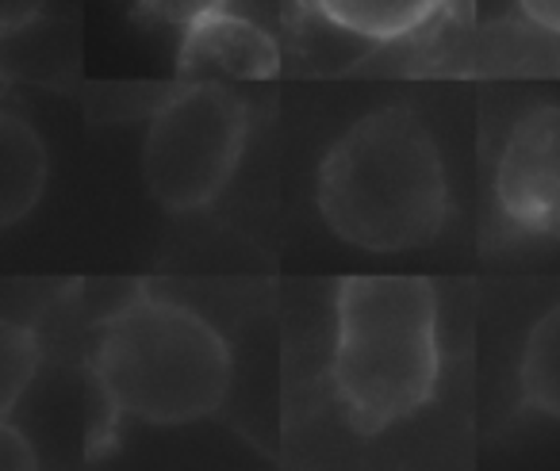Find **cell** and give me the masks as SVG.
<instances>
[{
	"label": "cell",
	"instance_id": "6da1fadb",
	"mask_svg": "<svg viewBox=\"0 0 560 471\" xmlns=\"http://www.w3.org/2000/svg\"><path fill=\"white\" fill-rule=\"evenodd\" d=\"M315 203L346 246L369 254L430 246L450 219V180L430 127L411 108L361 116L323 157Z\"/></svg>",
	"mask_w": 560,
	"mask_h": 471
},
{
	"label": "cell",
	"instance_id": "7a4b0ae2",
	"mask_svg": "<svg viewBox=\"0 0 560 471\" xmlns=\"http://www.w3.org/2000/svg\"><path fill=\"white\" fill-rule=\"evenodd\" d=\"M438 292L427 276L358 272L335 287L330 387L358 433H384L438 391Z\"/></svg>",
	"mask_w": 560,
	"mask_h": 471
},
{
	"label": "cell",
	"instance_id": "3957f363",
	"mask_svg": "<svg viewBox=\"0 0 560 471\" xmlns=\"http://www.w3.org/2000/svg\"><path fill=\"white\" fill-rule=\"evenodd\" d=\"M93 376L116 414L147 425H188L226 402L234 361L226 338L203 315L139 292L104 318Z\"/></svg>",
	"mask_w": 560,
	"mask_h": 471
},
{
	"label": "cell",
	"instance_id": "277c9868",
	"mask_svg": "<svg viewBox=\"0 0 560 471\" xmlns=\"http://www.w3.org/2000/svg\"><path fill=\"white\" fill-rule=\"evenodd\" d=\"M249 139V108L223 81H188L150 116L142 180L165 211H200L226 192Z\"/></svg>",
	"mask_w": 560,
	"mask_h": 471
},
{
	"label": "cell",
	"instance_id": "5b68a950",
	"mask_svg": "<svg viewBox=\"0 0 560 471\" xmlns=\"http://www.w3.org/2000/svg\"><path fill=\"white\" fill-rule=\"evenodd\" d=\"M495 208L511 234L560 242V104L511 127L495 165Z\"/></svg>",
	"mask_w": 560,
	"mask_h": 471
},
{
	"label": "cell",
	"instance_id": "8992f818",
	"mask_svg": "<svg viewBox=\"0 0 560 471\" xmlns=\"http://www.w3.org/2000/svg\"><path fill=\"white\" fill-rule=\"evenodd\" d=\"M180 81H269L280 73V50L261 24L219 9L180 27Z\"/></svg>",
	"mask_w": 560,
	"mask_h": 471
},
{
	"label": "cell",
	"instance_id": "52a82bcc",
	"mask_svg": "<svg viewBox=\"0 0 560 471\" xmlns=\"http://www.w3.org/2000/svg\"><path fill=\"white\" fill-rule=\"evenodd\" d=\"M50 157L43 134L20 111L0 108V231L24 223L47 192Z\"/></svg>",
	"mask_w": 560,
	"mask_h": 471
},
{
	"label": "cell",
	"instance_id": "ba28073f",
	"mask_svg": "<svg viewBox=\"0 0 560 471\" xmlns=\"http://www.w3.org/2000/svg\"><path fill=\"white\" fill-rule=\"evenodd\" d=\"M445 0H315L330 27L369 43H399L430 24Z\"/></svg>",
	"mask_w": 560,
	"mask_h": 471
},
{
	"label": "cell",
	"instance_id": "9c48e42d",
	"mask_svg": "<svg viewBox=\"0 0 560 471\" xmlns=\"http://www.w3.org/2000/svg\"><path fill=\"white\" fill-rule=\"evenodd\" d=\"M518 395L534 414L560 422V303L526 333L518 356Z\"/></svg>",
	"mask_w": 560,
	"mask_h": 471
},
{
	"label": "cell",
	"instance_id": "30bf717a",
	"mask_svg": "<svg viewBox=\"0 0 560 471\" xmlns=\"http://www.w3.org/2000/svg\"><path fill=\"white\" fill-rule=\"evenodd\" d=\"M39 338L27 326L0 318V417H9L39 376Z\"/></svg>",
	"mask_w": 560,
	"mask_h": 471
},
{
	"label": "cell",
	"instance_id": "8fae6325",
	"mask_svg": "<svg viewBox=\"0 0 560 471\" xmlns=\"http://www.w3.org/2000/svg\"><path fill=\"white\" fill-rule=\"evenodd\" d=\"M142 9L154 20H162V24L188 27V24H196V20L211 16V12L231 9V0H142Z\"/></svg>",
	"mask_w": 560,
	"mask_h": 471
},
{
	"label": "cell",
	"instance_id": "7c38bea8",
	"mask_svg": "<svg viewBox=\"0 0 560 471\" xmlns=\"http://www.w3.org/2000/svg\"><path fill=\"white\" fill-rule=\"evenodd\" d=\"M27 471V468H39V452L35 445L9 422V417H0V471Z\"/></svg>",
	"mask_w": 560,
	"mask_h": 471
},
{
	"label": "cell",
	"instance_id": "4fadbf2b",
	"mask_svg": "<svg viewBox=\"0 0 560 471\" xmlns=\"http://www.w3.org/2000/svg\"><path fill=\"white\" fill-rule=\"evenodd\" d=\"M47 0H0V39L24 32L27 24H35V16L43 12Z\"/></svg>",
	"mask_w": 560,
	"mask_h": 471
},
{
	"label": "cell",
	"instance_id": "5bb4252c",
	"mask_svg": "<svg viewBox=\"0 0 560 471\" xmlns=\"http://www.w3.org/2000/svg\"><path fill=\"white\" fill-rule=\"evenodd\" d=\"M514 4H518L522 20H526L529 27L560 39V0H514Z\"/></svg>",
	"mask_w": 560,
	"mask_h": 471
},
{
	"label": "cell",
	"instance_id": "9a60e30c",
	"mask_svg": "<svg viewBox=\"0 0 560 471\" xmlns=\"http://www.w3.org/2000/svg\"><path fill=\"white\" fill-rule=\"evenodd\" d=\"M4 89H9V73H4V62H0V96H4Z\"/></svg>",
	"mask_w": 560,
	"mask_h": 471
}]
</instances>
